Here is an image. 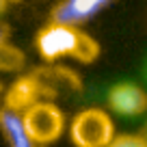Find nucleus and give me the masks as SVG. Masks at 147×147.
Instances as JSON below:
<instances>
[{
	"label": "nucleus",
	"mask_w": 147,
	"mask_h": 147,
	"mask_svg": "<svg viewBox=\"0 0 147 147\" xmlns=\"http://www.w3.org/2000/svg\"><path fill=\"white\" fill-rule=\"evenodd\" d=\"M35 48L39 56L48 63L69 56L78 63L89 65L100 56V43L82 28H67L56 24H46L37 32Z\"/></svg>",
	"instance_id": "obj_1"
},
{
	"label": "nucleus",
	"mask_w": 147,
	"mask_h": 147,
	"mask_svg": "<svg viewBox=\"0 0 147 147\" xmlns=\"http://www.w3.org/2000/svg\"><path fill=\"white\" fill-rule=\"evenodd\" d=\"M115 136L113 117L104 108H84L69 123V141L74 147H108Z\"/></svg>",
	"instance_id": "obj_2"
},
{
	"label": "nucleus",
	"mask_w": 147,
	"mask_h": 147,
	"mask_svg": "<svg viewBox=\"0 0 147 147\" xmlns=\"http://www.w3.org/2000/svg\"><path fill=\"white\" fill-rule=\"evenodd\" d=\"M24 125H26L30 138L37 145H50V143L59 141L65 132V115L63 110L50 100H41L32 104L22 113Z\"/></svg>",
	"instance_id": "obj_3"
},
{
	"label": "nucleus",
	"mask_w": 147,
	"mask_h": 147,
	"mask_svg": "<svg viewBox=\"0 0 147 147\" xmlns=\"http://www.w3.org/2000/svg\"><path fill=\"white\" fill-rule=\"evenodd\" d=\"M108 7L106 0H61L48 13V24L67 28H82Z\"/></svg>",
	"instance_id": "obj_4"
},
{
	"label": "nucleus",
	"mask_w": 147,
	"mask_h": 147,
	"mask_svg": "<svg viewBox=\"0 0 147 147\" xmlns=\"http://www.w3.org/2000/svg\"><path fill=\"white\" fill-rule=\"evenodd\" d=\"M106 104L121 117H138L147 110V91L134 82H119L110 87Z\"/></svg>",
	"instance_id": "obj_5"
},
{
	"label": "nucleus",
	"mask_w": 147,
	"mask_h": 147,
	"mask_svg": "<svg viewBox=\"0 0 147 147\" xmlns=\"http://www.w3.org/2000/svg\"><path fill=\"white\" fill-rule=\"evenodd\" d=\"M41 93H43V87L37 76H32V74L30 76H22L5 93V104L2 106H7L11 110H18V113H24L32 104L41 102Z\"/></svg>",
	"instance_id": "obj_6"
},
{
	"label": "nucleus",
	"mask_w": 147,
	"mask_h": 147,
	"mask_svg": "<svg viewBox=\"0 0 147 147\" xmlns=\"http://www.w3.org/2000/svg\"><path fill=\"white\" fill-rule=\"evenodd\" d=\"M0 132L9 147H41L30 138L26 125H24L22 113L11 110L7 106H0Z\"/></svg>",
	"instance_id": "obj_7"
},
{
	"label": "nucleus",
	"mask_w": 147,
	"mask_h": 147,
	"mask_svg": "<svg viewBox=\"0 0 147 147\" xmlns=\"http://www.w3.org/2000/svg\"><path fill=\"white\" fill-rule=\"evenodd\" d=\"M24 67V52L20 48L5 43L0 46V71H20Z\"/></svg>",
	"instance_id": "obj_8"
},
{
	"label": "nucleus",
	"mask_w": 147,
	"mask_h": 147,
	"mask_svg": "<svg viewBox=\"0 0 147 147\" xmlns=\"http://www.w3.org/2000/svg\"><path fill=\"white\" fill-rule=\"evenodd\" d=\"M108 147H147V138L141 134H117Z\"/></svg>",
	"instance_id": "obj_9"
},
{
	"label": "nucleus",
	"mask_w": 147,
	"mask_h": 147,
	"mask_svg": "<svg viewBox=\"0 0 147 147\" xmlns=\"http://www.w3.org/2000/svg\"><path fill=\"white\" fill-rule=\"evenodd\" d=\"M9 37H11V28H9V24L0 22V46L9 43Z\"/></svg>",
	"instance_id": "obj_10"
},
{
	"label": "nucleus",
	"mask_w": 147,
	"mask_h": 147,
	"mask_svg": "<svg viewBox=\"0 0 147 147\" xmlns=\"http://www.w3.org/2000/svg\"><path fill=\"white\" fill-rule=\"evenodd\" d=\"M7 9H9V2H7V0H0V15L5 13Z\"/></svg>",
	"instance_id": "obj_11"
},
{
	"label": "nucleus",
	"mask_w": 147,
	"mask_h": 147,
	"mask_svg": "<svg viewBox=\"0 0 147 147\" xmlns=\"http://www.w3.org/2000/svg\"><path fill=\"white\" fill-rule=\"evenodd\" d=\"M145 138H147V134H145Z\"/></svg>",
	"instance_id": "obj_12"
}]
</instances>
